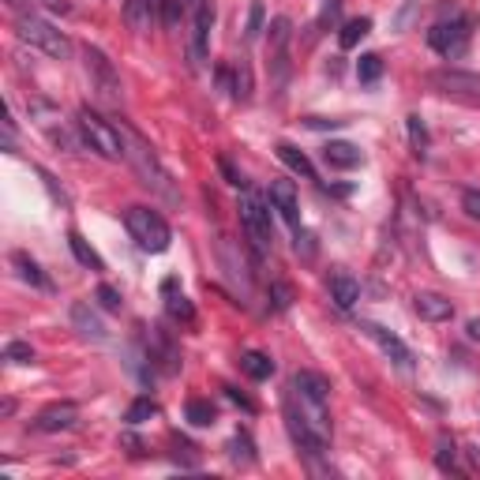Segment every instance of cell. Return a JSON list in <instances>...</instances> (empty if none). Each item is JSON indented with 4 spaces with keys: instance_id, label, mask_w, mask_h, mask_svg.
Here are the masks:
<instances>
[{
    "instance_id": "cell-22",
    "label": "cell",
    "mask_w": 480,
    "mask_h": 480,
    "mask_svg": "<svg viewBox=\"0 0 480 480\" xmlns=\"http://www.w3.org/2000/svg\"><path fill=\"white\" fill-rule=\"evenodd\" d=\"M124 20H128V27H132L135 34L150 30V23H154V8H150V0H124Z\"/></svg>"
},
{
    "instance_id": "cell-36",
    "label": "cell",
    "mask_w": 480,
    "mask_h": 480,
    "mask_svg": "<svg viewBox=\"0 0 480 480\" xmlns=\"http://www.w3.org/2000/svg\"><path fill=\"white\" fill-rule=\"evenodd\" d=\"M270 300H274V308H278V312H285V308L293 304V289H289L285 282H274V285H270Z\"/></svg>"
},
{
    "instance_id": "cell-11",
    "label": "cell",
    "mask_w": 480,
    "mask_h": 480,
    "mask_svg": "<svg viewBox=\"0 0 480 480\" xmlns=\"http://www.w3.org/2000/svg\"><path fill=\"white\" fill-rule=\"evenodd\" d=\"M76 424H79V405L76 402H53L34 417V428H38V432H68V428H76Z\"/></svg>"
},
{
    "instance_id": "cell-46",
    "label": "cell",
    "mask_w": 480,
    "mask_h": 480,
    "mask_svg": "<svg viewBox=\"0 0 480 480\" xmlns=\"http://www.w3.org/2000/svg\"><path fill=\"white\" fill-rule=\"evenodd\" d=\"M0 413L12 417V413H15V402H12V398H4V405H0Z\"/></svg>"
},
{
    "instance_id": "cell-32",
    "label": "cell",
    "mask_w": 480,
    "mask_h": 480,
    "mask_svg": "<svg viewBox=\"0 0 480 480\" xmlns=\"http://www.w3.org/2000/svg\"><path fill=\"white\" fill-rule=\"evenodd\" d=\"M436 461H439V469L458 473V451H454V443H451L447 436L439 439V454H436Z\"/></svg>"
},
{
    "instance_id": "cell-2",
    "label": "cell",
    "mask_w": 480,
    "mask_h": 480,
    "mask_svg": "<svg viewBox=\"0 0 480 480\" xmlns=\"http://www.w3.org/2000/svg\"><path fill=\"white\" fill-rule=\"evenodd\" d=\"M76 128L83 135V143H87L94 154H101V158H109V162L124 158V140H120L116 120H106V116H101L98 109H91V106H79Z\"/></svg>"
},
{
    "instance_id": "cell-42",
    "label": "cell",
    "mask_w": 480,
    "mask_h": 480,
    "mask_svg": "<svg viewBox=\"0 0 480 480\" xmlns=\"http://www.w3.org/2000/svg\"><path fill=\"white\" fill-rule=\"evenodd\" d=\"M226 394H229V398H233V402H240V405H244V409H248V413H255V402H252V398H244V394H240L236 387H226Z\"/></svg>"
},
{
    "instance_id": "cell-5",
    "label": "cell",
    "mask_w": 480,
    "mask_h": 480,
    "mask_svg": "<svg viewBox=\"0 0 480 480\" xmlns=\"http://www.w3.org/2000/svg\"><path fill=\"white\" fill-rule=\"evenodd\" d=\"M83 68H87V79H91V91L101 106L116 109L120 101H124V87H120V72L113 68V60L101 53V49L87 45L83 49Z\"/></svg>"
},
{
    "instance_id": "cell-31",
    "label": "cell",
    "mask_w": 480,
    "mask_h": 480,
    "mask_svg": "<svg viewBox=\"0 0 480 480\" xmlns=\"http://www.w3.org/2000/svg\"><path fill=\"white\" fill-rule=\"evenodd\" d=\"M356 76H360V83H375V79L383 76V60L375 57V53L360 57V64H356Z\"/></svg>"
},
{
    "instance_id": "cell-25",
    "label": "cell",
    "mask_w": 480,
    "mask_h": 480,
    "mask_svg": "<svg viewBox=\"0 0 480 480\" xmlns=\"http://www.w3.org/2000/svg\"><path fill=\"white\" fill-rule=\"evenodd\" d=\"M252 87H255V79H252V64L244 60V57H240L236 64H233V98L236 101H248L252 98Z\"/></svg>"
},
{
    "instance_id": "cell-13",
    "label": "cell",
    "mask_w": 480,
    "mask_h": 480,
    "mask_svg": "<svg viewBox=\"0 0 480 480\" xmlns=\"http://www.w3.org/2000/svg\"><path fill=\"white\" fill-rule=\"evenodd\" d=\"M360 331H364L368 338L380 341V349L394 360V364H402V368L413 364V353H409V346H405V341H402L398 334H390L387 327H380V323H360Z\"/></svg>"
},
{
    "instance_id": "cell-8",
    "label": "cell",
    "mask_w": 480,
    "mask_h": 480,
    "mask_svg": "<svg viewBox=\"0 0 480 480\" xmlns=\"http://www.w3.org/2000/svg\"><path fill=\"white\" fill-rule=\"evenodd\" d=\"M270 199H263V196H255V192H248L244 199H240V226H244V233H248V240L260 252H270V244H274V229H270Z\"/></svg>"
},
{
    "instance_id": "cell-1",
    "label": "cell",
    "mask_w": 480,
    "mask_h": 480,
    "mask_svg": "<svg viewBox=\"0 0 480 480\" xmlns=\"http://www.w3.org/2000/svg\"><path fill=\"white\" fill-rule=\"evenodd\" d=\"M116 128H120V140H124V162L135 169L140 184L150 188L154 196H162L165 203H180L177 184H173V177H169V169L162 165V158L154 154V147L135 128H128L124 120H116Z\"/></svg>"
},
{
    "instance_id": "cell-23",
    "label": "cell",
    "mask_w": 480,
    "mask_h": 480,
    "mask_svg": "<svg viewBox=\"0 0 480 480\" xmlns=\"http://www.w3.org/2000/svg\"><path fill=\"white\" fill-rule=\"evenodd\" d=\"M293 387L304 390V394H312V398H319V402H331V383L323 380L319 372H297L293 375Z\"/></svg>"
},
{
    "instance_id": "cell-3",
    "label": "cell",
    "mask_w": 480,
    "mask_h": 480,
    "mask_svg": "<svg viewBox=\"0 0 480 480\" xmlns=\"http://www.w3.org/2000/svg\"><path fill=\"white\" fill-rule=\"evenodd\" d=\"M124 226H128L135 244H140L143 252H150V255H162V252H169V244H173V229H169V221L158 211H150V207H128L124 211Z\"/></svg>"
},
{
    "instance_id": "cell-41",
    "label": "cell",
    "mask_w": 480,
    "mask_h": 480,
    "mask_svg": "<svg viewBox=\"0 0 480 480\" xmlns=\"http://www.w3.org/2000/svg\"><path fill=\"white\" fill-rule=\"evenodd\" d=\"M120 443H124V447H128V454H135V458H140V454H143V443H140V439H135L132 432H124V436H120Z\"/></svg>"
},
{
    "instance_id": "cell-40",
    "label": "cell",
    "mask_w": 480,
    "mask_h": 480,
    "mask_svg": "<svg viewBox=\"0 0 480 480\" xmlns=\"http://www.w3.org/2000/svg\"><path fill=\"white\" fill-rule=\"evenodd\" d=\"M338 12H341V0H323V15H319V23H334V20H338Z\"/></svg>"
},
{
    "instance_id": "cell-33",
    "label": "cell",
    "mask_w": 480,
    "mask_h": 480,
    "mask_svg": "<svg viewBox=\"0 0 480 480\" xmlns=\"http://www.w3.org/2000/svg\"><path fill=\"white\" fill-rule=\"evenodd\" d=\"M4 360H12V364H34V349L27 346V341H8Z\"/></svg>"
},
{
    "instance_id": "cell-39",
    "label": "cell",
    "mask_w": 480,
    "mask_h": 480,
    "mask_svg": "<svg viewBox=\"0 0 480 480\" xmlns=\"http://www.w3.org/2000/svg\"><path fill=\"white\" fill-rule=\"evenodd\" d=\"M297 255H304V260H312L316 255V244H312V233L297 229Z\"/></svg>"
},
{
    "instance_id": "cell-28",
    "label": "cell",
    "mask_w": 480,
    "mask_h": 480,
    "mask_svg": "<svg viewBox=\"0 0 480 480\" xmlns=\"http://www.w3.org/2000/svg\"><path fill=\"white\" fill-rule=\"evenodd\" d=\"M184 413H188V420H192L196 428H207V424H214V420H218V409H214L207 398H192V402H188Z\"/></svg>"
},
{
    "instance_id": "cell-18",
    "label": "cell",
    "mask_w": 480,
    "mask_h": 480,
    "mask_svg": "<svg viewBox=\"0 0 480 480\" xmlns=\"http://www.w3.org/2000/svg\"><path fill=\"white\" fill-rule=\"evenodd\" d=\"M323 162H327L331 169H356L360 162H364V154H360L353 143H327L323 147Z\"/></svg>"
},
{
    "instance_id": "cell-10",
    "label": "cell",
    "mask_w": 480,
    "mask_h": 480,
    "mask_svg": "<svg viewBox=\"0 0 480 480\" xmlns=\"http://www.w3.org/2000/svg\"><path fill=\"white\" fill-rule=\"evenodd\" d=\"M211 27H214V4L203 0L192 12V34H188V64L199 68L207 60V45H211Z\"/></svg>"
},
{
    "instance_id": "cell-26",
    "label": "cell",
    "mask_w": 480,
    "mask_h": 480,
    "mask_svg": "<svg viewBox=\"0 0 480 480\" xmlns=\"http://www.w3.org/2000/svg\"><path fill=\"white\" fill-rule=\"evenodd\" d=\"M12 263H15V267H20V278H23V282H30V285H38V289H49V278H45V274H42V267H38V263H34V260H30V255H23V252H15V255H12Z\"/></svg>"
},
{
    "instance_id": "cell-21",
    "label": "cell",
    "mask_w": 480,
    "mask_h": 480,
    "mask_svg": "<svg viewBox=\"0 0 480 480\" xmlns=\"http://www.w3.org/2000/svg\"><path fill=\"white\" fill-rule=\"evenodd\" d=\"M278 158L293 169V173H300L304 180H316V165L308 162V154L304 150H297L293 143H278Z\"/></svg>"
},
{
    "instance_id": "cell-14",
    "label": "cell",
    "mask_w": 480,
    "mask_h": 480,
    "mask_svg": "<svg viewBox=\"0 0 480 480\" xmlns=\"http://www.w3.org/2000/svg\"><path fill=\"white\" fill-rule=\"evenodd\" d=\"M413 312L428 323H447L454 316V304L443 297V293H417L413 297Z\"/></svg>"
},
{
    "instance_id": "cell-29",
    "label": "cell",
    "mask_w": 480,
    "mask_h": 480,
    "mask_svg": "<svg viewBox=\"0 0 480 480\" xmlns=\"http://www.w3.org/2000/svg\"><path fill=\"white\" fill-rule=\"evenodd\" d=\"M229 458L236 461V466H252V461H255V447H252V436L248 432H236L229 439Z\"/></svg>"
},
{
    "instance_id": "cell-12",
    "label": "cell",
    "mask_w": 480,
    "mask_h": 480,
    "mask_svg": "<svg viewBox=\"0 0 480 480\" xmlns=\"http://www.w3.org/2000/svg\"><path fill=\"white\" fill-rule=\"evenodd\" d=\"M267 199H270V207L289 221V226L300 229V203H297V184L293 180H270Z\"/></svg>"
},
{
    "instance_id": "cell-15",
    "label": "cell",
    "mask_w": 480,
    "mask_h": 480,
    "mask_svg": "<svg viewBox=\"0 0 480 480\" xmlns=\"http://www.w3.org/2000/svg\"><path fill=\"white\" fill-rule=\"evenodd\" d=\"M72 323H76V331L83 334V338H91V341H106L109 334H106V323L98 319V312L91 304H72Z\"/></svg>"
},
{
    "instance_id": "cell-7",
    "label": "cell",
    "mask_w": 480,
    "mask_h": 480,
    "mask_svg": "<svg viewBox=\"0 0 480 480\" xmlns=\"http://www.w3.org/2000/svg\"><path fill=\"white\" fill-rule=\"evenodd\" d=\"M469 38H473L469 20H461V15H451V20H439L432 30H428V45H432L443 60H458V57H466Z\"/></svg>"
},
{
    "instance_id": "cell-37",
    "label": "cell",
    "mask_w": 480,
    "mask_h": 480,
    "mask_svg": "<svg viewBox=\"0 0 480 480\" xmlns=\"http://www.w3.org/2000/svg\"><path fill=\"white\" fill-rule=\"evenodd\" d=\"M263 30V4L260 0H252V8H248V27H244V38H255V34Z\"/></svg>"
},
{
    "instance_id": "cell-16",
    "label": "cell",
    "mask_w": 480,
    "mask_h": 480,
    "mask_svg": "<svg viewBox=\"0 0 480 480\" xmlns=\"http://www.w3.org/2000/svg\"><path fill=\"white\" fill-rule=\"evenodd\" d=\"M162 293H165V312L173 316L177 323H184V327H192V323H196V308H192V300H188L184 293H177V282H165Z\"/></svg>"
},
{
    "instance_id": "cell-44",
    "label": "cell",
    "mask_w": 480,
    "mask_h": 480,
    "mask_svg": "<svg viewBox=\"0 0 480 480\" xmlns=\"http://www.w3.org/2000/svg\"><path fill=\"white\" fill-rule=\"evenodd\" d=\"M45 4L53 8V12H72V4H68V0H45Z\"/></svg>"
},
{
    "instance_id": "cell-45",
    "label": "cell",
    "mask_w": 480,
    "mask_h": 480,
    "mask_svg": "<svg viewBox=\"0 0 480 480\" xmlns=\"http://www.w3.org/2000/svg\"><path fill=\"white\" fill-rule=\"evenodd\" d=\"M469 338H473V341H480V319H473V323H469Z\"/></svg>"
},
{
    "instance_id": "cell-30",
    "label": "cell",
    "mask_w": 480,
    "mask_h": 480,
    "mask_svg": "<svg viewBox=\"0 0 480 480\" xmlns=\"http://www.w3.org/2000/svg\"><path fill=\"white\" fill-rule=\"evenodd\" d=\"M405 128H409V147H413V154H428V128H424V120L417 113H409Z\"/></svg>"
},
{
    "instance_id": "cell-35",
    "label": "cell",
    "mask_w": 480,
    "mask_h": 480,
    "mask_svg": "<svg viewBox=\"0 0 480 480\" xmlns=\"http://www.w3.org/2000/svg\"><path fill=\"white\" fill-rule=\"evenodd\" d=\"M94 297H98V304L106 308V312H120V304H124L113 285H98V293H94Z\"/></svg>"
},
{
    "instance_id": "cell-19",
    "label": "cell",
    "mask_w": 480,
    "mask_h": 480,
    "mask_svg": "<svg viewBox=\"0 0 480 480\" xmlns=\"http://www.w3.org/2000/svg\"><path fill=\"white\" fill-rule=\"evenodd\" d=\"M147 356H150V360H158V364H162L165 372H177V368H180V356H177V349L169 346V338H162L158 331H150Z\"/></svg>"
},
{
    "instance_id": "cell-38",
    "label": "cell",
    "mask_w": 480,
    "mask_h": 480,
    "mask_svg": "<svg viewBox=\"0 0 480 480\" xmlns=\"http://www.w3.org/2000/svg\"><path fill=\"white\" fill-rule=\"evenodd\" d=\"M461 211H466L473 221H480V192H466V196H461Z\"/></svg>"
},
{
    "instance_id": "cell-17",
    "label": "cell",
    "mask_w": 480,
    "mask_h": 480,
    "mask_svg": "<svg viewBox=\"0 0 480 480\" xmlns=\"http://www.w3.org/2000/svg\"><path fill=\"white\" fill-rule=\"evenodd\" d=\"M331 300L341 308V312H349V308L360 300V282L349 278V274H331Z\"/></svg>"
},
{
    "instance_id": "cell-20",
    "label": "cell",
    "mask_w": 480,
    "mask_h": 480,
    "mask_svg": "<svg viewBox=\"0 0 480 480\" xmlns=\"http://www.w3.org/2000/svg\"><path fill=\"white\" fill-rule=\"evenodd\" d=\"M240 372H244L248 380H270V375H274V360L267 353L248 349V353H240Z\"/></svg>"
},
{
    "instance_id": "cell-34",
    "label": "cell",
    "mask_w": 480,
    "mask_h": 480,
    "mask_svg": "<svg viewBox=\"0 0 480 480\" xmlns=\"http://www.w3.org/2000/svg\"><path fill=\"white\" fill-rule=\"evenodd\" d=\"M154 413H158V405H154L150 398H140V402H132V409H128V424H143Z\"/></svg>"
},
{
    "instance_id": "cell-27",
    "label": "cell",
    "mask_w": 480,
    "mask_h": 480,
    "mask_svg": "<svg viewBox=\"0 0 480 480\" xmlns=\"http://www.w3.org/2000/svg\"><path fill=\"white\" fill-rule=\"evenodd\" d=\"M368 30H372V20H368V15H360V20H349L346 27H341V34H338L341 49H353L360 38H368Z\"/></svg>"
},
{
    "instance_id": "cell-24",
    "label": "cell",
    "mask_w": 480,
    "mask_h": 480,
    "mask_svg": "<svg viewBox=\"0 0 480 480\" xmlns=\"http://www.w3.org/2000/svg\"><path fill=\"white\" fill-rule=\"evenodd\" d=\"M68 248L76 252V260H79L83 267H91V270H106V263H101V255L87 244V240H83V233H76V229L68 233Z\"/></svg>"
},
{
    "instance_id": "cell-6",
    "label": "cell",
    "mask_w": 480,
    "mask_h": 480,
    "mask_svg": "<svg viewBox=\"0 0 480 480\" xmlns=\"http://www.w3.org/2000/svg\"><path fill=\"white\" fill-rule=\"evenodd\" d=\"M428 87L439 91L443 98L480 106V72H461V68H436L428 72Z\"/></svg>"
},
{
    "instance_id": "cell-9",
    "label": "cell",
    "mask_w": 480,
    "mask_h": 480,
    "mask_svg": "<svg viewBox=\"0 0 480 480\" xmlns=\"http://www.w3.org/2000/svg\"><path fill=\"white\" fill-rule=\"evenodd\" d=\"M267 45H270V72H274V91H282L289 83V38H293V23L278 15V20H270L267 27Z\"/></svg>"
},
{
    "instance_id": "cell-43",
    "label": "cell",
    "mask_w": 480,
    "mask_h": 480,
    "mask_svg": "<svg viewBox=\"0 0 480 480\" xmlns=\"http://www.w3.org/2000/svg\"><path fill=\"white\" fill-rule=\"evenodd\" d=\"M221 173H226V177H229V184H236V188H244V177H240V173H236V169H233L229 162H221Z\"/></svg>"
},
{
    "instance_id": "cell-4",
    "label": "cell",
    "mask_w": 480,
    "mask_h": 480,
    "mask_svg": "<svg viewBox=\"0 0 480 480\" xmlns=\"http://www.w3.org/2000/svg\"><path fill=\"white\" fill-rule=\"evenodd\" d=\"M15 34L34 45V49H42L45 57H53V60H68L72 57V42H68V34L57 30L49 20H42V15H34V12H23L20 20H15Z\"/></svg>"
}]
</instances>
